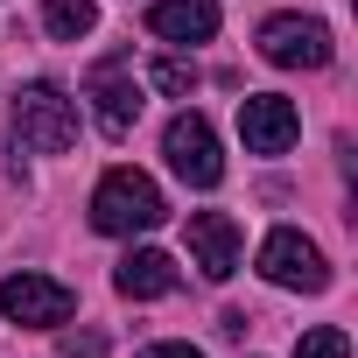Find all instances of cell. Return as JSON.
Returning a JSON list of instances; mask_svg holds the SVG:
<instances>
[{
	"label": "cell",
	"mask_w": 358,
	"mask_h": 358,
	"mask_svg": "<svg viewBox=\"0 0 358 358\" xmlns=\"http://www.w3.org/2000/svg\"><path fill=\"white\" fill-rule=\"evenodd\" d=\"M295 358H351V337H344L337 323H316V330L295 337Z\"/></svg>",
	"instance_id": "4fadbf2b"
},
{
	"label": "cell",
	"mask_w": 358,
	"mask_h": 358,
	"mask_svg": "<svg viewBox=\"0 0 358 358\" xmlns=\"http://www.w3.org/2000/svg\"><path fill=\"white\" fill-rule=\"evenodd\" d=\"M113 288H120L127 302H162V295H176V260L155 253V246H134V253L113 267Z\"/></svg>",
	"instance_id": "30bf717a"
},
{
	"label": "cell",
	"mask_w": 358,
	"mask_h": 358,
	"mask_svg": "<svg viewBox=\"0 0 358 358\" xmlns=\"http://www.w3.org/2000/svg\"><path fill=\"white\" fill-rule=\"evenodd\" d=\"M162 218H169V204H162V190H155V176H141V169H106V176H99V190H92V225H99L106 239L155 232Z\"/></svg>",
	"instance_id": "6da1fadb"
},
{
	"label": "cell",
	"mask_w": 358,
	"mask_h": 358,
	"mask_svg": "<svg viewBox=\"0 0 358 358\" xmlns=\"http://www.w3.org/2000/svg\"><path fill=\"white\" fill-rule=\"evenodd\" d=\"M148 29L162 43H211L218 36V0H155Z\"/></svg>",
	"instance_id": "8fae6325"
},
{
	"label": "cell",
	"mask_w": 358,
	"mask_h": 358,
	"mask_svg": "<svg viewBox=\"0 0 358 358\" xmlns=\"http://www.w3.org/2000/svg\"><path fill=\"white\" fill-rule=\"evenodd\" d=\"M141 358H204V351H197V344H148Z\"/></svg>",
	"instance_id": "2e32d148"
},
{
	"label": "cell",
	"mask_w": 358,
	"mask_h": 358,
	"mask_svg": "<svg viewBox=\"0 0 358 358\" xmlns=\"http://www.w3.org/2000/svg\"><path fill=\"white\" fill-rule=\"evenodd\" d=\"M162 155L190 190H218V176H225V155H218V134H211L204 113H176L169 134H162Z\"/></svg>",
	"instance_id": "3957f363"
},
{
	"label": "cell",
	"mask_w": 358,
	"mask_h": 358,
	"mask_svg": "<svg viewBox=\"0 0 358 358\" xmlns=\"http://www.w3.org/2000/svg\"><path fill=\"white\" fill-rule=\"evenodd\" d=\"M260 57L274 71H323L330 64V29L316 15H267L260 22Z\"/></svg>",
	"instance_id": "5b68a950"
},
{
	"label": "cell",
	"mask_w": 358,
	"mask_h": 358,
	"mask_svg": "<svg viewBox=\"0 0 358 358\" xmlns=\"http://www.w3.org/2000/svg\"><path fill=\"white\" fill-rule=\"evenodd\" d=\"M8 127L29 155H64L78 141V106L57 92V85H22L15 106H8Z\"/></svg>",
	"instance_id": "7a4b0ae2"
},
{
	"label": "cell",
	"mask_w": 358,
	"mask_h": 358,
	"mask_svg": "<svg viewBox=\"0 0 358 358\" xmlns=\"http://www.w3.org/2000/svg\"><path fill=\"white\" fill-rule=\"evenodd\" d=\"M64 358H106V337L99 330H64Z\"/></svg>",
	"instance_id": "9a60e30c"
},
{
	"label": "cell",
	"mask_w": 358,
	"mask_h": 358,
	"mask_svg": "<svg viewBox=\"0 0 358 358\" xmlns=\"http://www.w3.org/2000/svg\"><path fill=\"white\" fill-rule=\"evenodd\" d=\"M295 134H302V120H295V106L281 92H246L239 99V141H246V155H288Z\"/></svg>",
	"instance_id": "ba28073f"
},
{
	"label": "cell",
	"mask_w": 358,
	"mask_h": 358,
	"mask_svg": "<svg viewBox=\"0 0 358 358\" xmlns=\"http://www.w3.org/2000/svg\"><path fill=\"white\" fill-rule=\"evenodd\" d=\"M155 92H169V99H183V92H197V64H183V57H162L155 71Z\"/></svg>",
	"instance_id": "5bb4252c"
},
{
	"label": "cell",
	"mask_w": 358,
	"mask_h": 358,
	"mask_svg": "<svg viewBox=\"0 0 358 358\" xmlns=\"http://www.w3.org/2000/svg\"><path fill=\"white\" fill-rule=\"evenodd\" d=\"M260 274H267L274 288H295V295H323V288H330V260H323V246L302 239L295 225L267 232V246H260Z\"/></svg>",
	"instance_id": "277c9868"
},
{
	"label": "cell",
	"mask_w": 358,
	"mask_h": 358,
	"mask_svg": "<svg viewBox=\"0 0 358 358\" xmlns=\"http://www.w3.org/2000/svg\"><path fill=\"white\" fill-rule=\"evenodd\" d=\"M43 29L57 43H78V36L99 29V8H92V0H43Z\"/></svg>",
	"instance_id": "7c38bea8"
},
{
	"label": "cell",
	"mask_w": 358,
	"mask_h": 358,
	"mask_svg": "<svg viewBox=\"0 0 358 358\" xmlns=\"http://www.w3.org/2000/svg\"><path fill=\"white\" fill-rule=\"evenodd\" d=\"M85 99L99 106V127H106L113 141H127V134H134V120H141V85H134V57H99V64L85 71Z\"/></svg>",
	"instance_id": "52a82bcc"
},
{
	"label": "cell",
	"mask_w": 358,
	"mask_h": 358,
	"mask_svg": "<svg viewBox=\"0 0 358 358\" xmlns=\"http://www.w3.org/2000/svg\"><path fill=\"white\" fill-rule=\"evenodd\" d=\"M239 225L225 218V211H190V267L204 274V281H232L239 274Z\"/></svg>",
	"instance_id": "9c48e42d"
},
{
	"label": "cell",
	"mask_w": 358,
	"mask_h": 358,
	"mask_svg": "<svg viewBox=\"0 0 358 358\" xmlns=\"http://www.w3.org/2000/svg\"><path fill=\"white\" fill-rule=\"evenodd\" d=\"M71 309H78V295L50 274H8L0 281V316L22 323V330H57V323H71Z\"/></svg>",
	"instance_id": "8992f818"
},
{
	"label": "cell",
	"mask_w": 358,
	"mask_h": 358,
	"mask_svg": "<svg viewBox=\"0 0 358 358\" xmlns=\"http://www.w3.org/2000/svg\"><path fill=\"white\" fill-rule=\"evenodd\" d=\"M246 323H253L246 309H225V316H218V330H225V337H246Z\"/></svg>",
	"instance_id": "e0dca14e"
}]
</instances>
